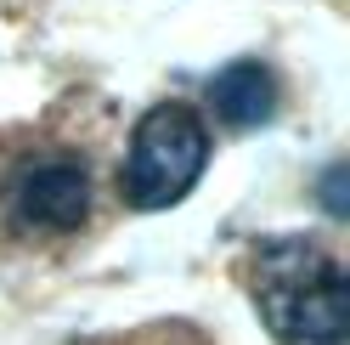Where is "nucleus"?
Masks as SVG:
<instances>
[{
    "instance_id": "4",
    "label": "nucleus",
    "mask_w": 350,
    "mask_h": 345,
    "mask_svg": "<svg viewBox=\"0 0 350 345\" xmlns=\"http://www.w3.org/2000/svg\"><path fill=\"white\" fill-rule=\"evenodd\" d=\"M209 102L226 131H260L277 114V74L254 57H237L209 79Z\"/></svg>"
},
{
    "instance_id": "1",
    "label": "nucleus",
    "mask_w": 350,
    "mask_h": 345,
    "mask_svg": "<svg viewBox=\"0 0 350 345\" xmlns=\"http://www.w3.org/2000/svg\"><path fill=\"white\" fill-rule=\"evenodd\" d=\"M243 289L277 345H350L345 266L311 238H260L243 255Z\"/></svg>"
},
{
    "instance_id": "5",
    "label": "nucleus",
    "mask_w": 350,
    "mask_h": 345,
    "mask_svg": "<svg viewBox=\"0 0 350 345\" xmlns=\"http://www.w3.org/2000/svg\"><path fill=\"white\" fill-rule=\"evenodd\" d=\"M317 192H322V209L334 215V221H345V215H350V204H345V164H327Z\"/></svg>"
},
{
    "instance_id": "2",
    "label": "nucleus",
    "mask_w": 350,
    "mask_h": 345,
    "mask_svg": "<svg viewBox=\"0 0 350 345\" xmlns=\"http://www.w3.org/2000/svg\"><path fill=\"white\" fill-rule=\"evenodd\" d=\"M209 164V131L198 107L187 102H152L130 131V153L119 170V192L130 209H170L198 187Z\"/></svg>"
},
{
    "instance_id": "3",
    "label": "nucleus",
    "mask_w": 350,
    "mask_h": 345,
    "mask_svg": "<svg viewBox=\"0 0 350 345\" xmlns=\"http://www.w3.org/2000/svg\"><path fill=\"white\" fill-rule=\"evenodd\" d=\"M6 209L17 227L34 232H74L91 215V176L79 159H34L12 176Z\"/></svg>"
}]
</instances>
